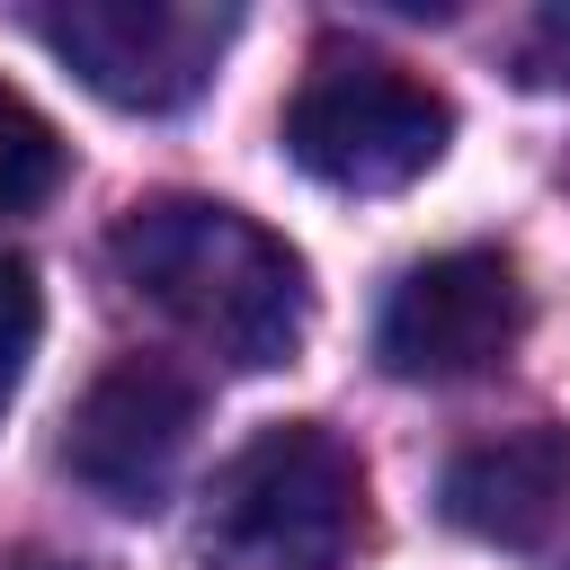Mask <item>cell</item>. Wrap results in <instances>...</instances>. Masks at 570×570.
<instances>
[{
  "label": "cell",
  "instance_id": "obj_6",
  "mask_svg": "<svg viewBox=\"0 0 570 570\" xmlns=\"http://www.w3.org/2000/svg\"><path fill=\"white\" fill-rule=\"evenodd\" d=\"M196 374H178L169 356H116L80 410H71V436H62V463L80 490H98L107 508L125 517H151L169 490H178V463L196 445Z\"/></svg>",
  "mask_w": 570,
  "mask_h": 570
},
{
  "label": "cell",
  "instance_id": "obj_2",
  "mask_svg": "<svg viewBox=\"0 0 570 570\" xmlns=\"http://www.w3.org/2000/svg\"><path fill=\"white\" fill-rule=\"evenodd\" d=\"M365 525V463L321 428L285 419L258 428L205 499V570H347Z\"/></svg>",
  "mask_w": 570,
  "mask_h": 570
},
{
  "label": "cell",
  "instance_id": "obj_8",
  "mask_svg": "<svg viewBox=\"0 0 570 570\" xmlns=\"http://www.w3.org/2000/svg\"><path fill=\"white\" fill-rule=\"evenodd\" d=\"M62 187V134L45 125V107L27 89L0 80V214H27Z\"/></svg>",
  "mask_w": 570,
  "mask_h": 570
},
{
  "label": "cell",
  "instance_id": "obj_5",
  "mask_svg": "<svg viewBox=\"0 0 570 570\" xmlns=\"http://www.w3.org/2000/svg\"><path fill=\"white\" fill-rule=\"evenodd\" d=\"M517 338H525V276L508 249L419 258L374 321V356L401 383H472V374L508 365Z\"/></svg>",
  "mask_w": 570,
  "mask_h": 570
},
{
  "label": "cell",
  "instance_id": "obj_7",
  "mask_svg": "<svg viewBox=\"0 0 570 570\" xmlns=\"http://www.w3.org/2000/svg\"><path fill=\"white\" fill-rule=\"evenodd\" d=\"M436 508L472 543L534 552L570 517V428H508V436L463 445L436 481Z\"/></svg>",
  "mask_w": 570,
  "mask_h": 570
},
{
  "label": "cell",
  "instance_id": "obj_3",
  "mask_svg": "<svg viewBox=\"0 0 570 570\" xmlns=\"http://www.w3.org/2000/svg\"><path fill=\"white\" fill-rule=\"evenodd\" d=\"M445 142H454V107L383 53H321L285 98V160L338 196H392L428 178Z\"/></svg>",
  "mask_w": 570,
  "mask_h": 570
},
{
  "label": "cell",
  "instance_id": "obj_1",
  "mask_svg": "<svg viewBox=\"0 0 570 570\" xmlns=\"http://www.w3.org/2000/svg\"><path fill=\"white\" fill-rule=\"evenodd\" d=\"M107 249H116L125 285L178 338H196L232 374L294 365L303 338H312V276H303V258L267 223H249L240 205H214V196H142L116 223Z\"/></svg>",
  "mask_w": 570,
  "mask_h": 570
},
{
  "label": "cell",
  "instance_id": "obj_9",
  "mask_svg": "<svg viewBox=\"0 0 570 570\" xmlns=\"http://www.w3.org/2000/svg\"><path fill=\"white\" fill-rule=\"evenodd\" d=\"M36 338H45V285H36V267L18 249H0V419H9L18 383H27Z\"/></svg>",
  "mask_w": 570,
  "mask_h": 570
},
{
  "label": "cell",
  "instance_id": "obj_10",
  "mask_svg": "<svg viewBox=\"0 0 570 570\" xmlns=\"http://www.w3.org/2000/svg\"><path fill=\"white\" fill-rule=\"evenodd\" d=\"M0 570H71V561H53V552H9Z\"/></svg>",
  "mask_w": 570,
  "mask_h": 570
},
{
  "label": "cell",
  "instance_id": "obj_4",
  "mask_svg": "<svg viewBox=\"0 0 570 570\" xmlns=\"http://www.w3.org/2000/svg\"><path fill=\"white\" fill-rule=\"evenodd\" d=\"M27 27L107 107L169 116L214 80V62H223L240 18L205 9V0H53V9H27Z\"/></svg>",
  "mask_w": 570,
  "mask_h": 570
}]
</instances>
